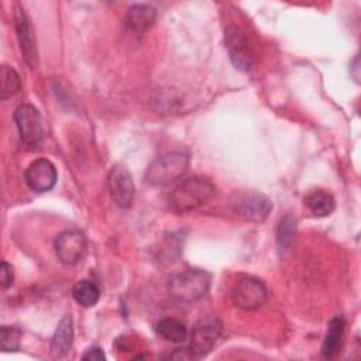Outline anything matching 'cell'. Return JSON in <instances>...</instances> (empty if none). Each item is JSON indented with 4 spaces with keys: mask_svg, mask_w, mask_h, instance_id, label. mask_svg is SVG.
<instances>
[{
    "mask_svg": "<svg viewBox=\"0 0 361 361\" xmlns=\"http://www.w3.org/2000/svg\"><path fill=\"white\" fill-rule=\"evenodd\" d=\"M214 185L202 176H192L176 185L168 196V206L176 213L192 212L214 196Z\"/></svg>",
    "mask_w": 361,
    "mask_h": 361,
    "instance_id": "obj_1",
    "label": "cell"
},
{
    "mask_svg": "<svg viewBox=\"0 0 361 361\" xmlns=\"http://www.w3.org/2000/svg\"><path fill=\"white\" fill-rule=\"evenodd\" d=\"M210 288V275L202 269H185L168 279V293L182 303H192L202 299Z\"/></svg>",
    "mask_w": 361,
    "mask_h": 361,
    "instance_id": "obj_2",
    "label": "cell"
},
{
    "mask_svg": "<svg viewBox=\"0 0 361 361\" xmlns=\"http://www.w3.org/2000/svg\"><path fill=\"white\" fill-rule=\"evenodd\" d=\"M189 157L183 152H169L154 159L145 171V182L152 186H166L185 175Z\"/></svg>",
    "mask_w": 361,
    "mask_h": 361,
    "instance_id": "obj_3",
    "label": "cell"
},
{
    "mask_svg": "<svg viewBox=\"0 0 361 361\" xmlns=\"http://www.w3.org/2000/svg\"><path fill=\"white\" fill-rule=\"evenodd\" d=\"M221 330V323L216 316H206L200 319L190 334V344L188 347L190 358L199 360L206 357L217 344Z\"/></svg>",
    "mask_w": 361,
    "mask_h": 361,
    "instance_id": "obj_4",
    "label": "cell"
},
{
    "mask_svg": "<svg viewBox=\"0 0 361 361\" xmlns=\"http://www.w3.org/2000/svg\"><path fill=\"white\" fill-rule=\"evenodd\" d=\"M233 303L244 310H255L267 300V288L255 276H241L231 289Z\"/></svg>",
    "mask_w": 361,
    "mask_h": 361,
    "instance_id": "obj_5",
    "label": "cell"
},
{
    "mask_svg": "<svg viewBox=\"0 0 361 361\" xmlns=\"http://www.w3.org/2000/svg\"><path fill=\"white\" fill-rule=\"evenodd\" d=\"M14 121L21 141L28 147H37L44 137L41 114L37 107L23 103L14 110Z\"/></svg>",
    "mask_w": 361,
    "mask_h": 361,
    "instance_id": "obj_6",
    "label": "cell"
},
{
    "mask_svg": "<svg viewBox=\"0 0 361 361\" xmlns=\"http://www.w3.org/2000/svg\"><path fill=\"white\" fill-rule=\"evenodd\" d=\"M54 250L62 264L75 265L87 251V238L80 230H66L56 237Z\"/></svg>",
    "mask_w": 361,
    "mask_h": 361,
    "instance_id": "obj_7",
    "label": "cell"
},
{
    "mask_svg": "<svg viewBox=\"0 0 361 361\" xmlns=\"http://www.w3.org/2000/svg\"><path fill=\"white\" fill-rule=\"evenodd\" d=\"M234 213L248 221H262L272 210L271 200L255 192H244L234 196L231 200Z\"/></svg>",
    "mask_w": 361,
    "mask_h": 361,
    "instance_id": "obj_8",
    "label": "cell"
},
{
    "mask_svg": "<svg viewBox=\"0 0 361 361\" xmlns=\"http://www.w3.org/2000/svg\"><path fill=\"white\" fill-rule=\"evenodd\" d=\"M107 185H109L110 196L118 207L127 209L131 206L135 189H134L131 173L124 165L116 164L110 169Z\"/></svg>",
    "mask_w": 361,
    "mask_h": 361,
    "instance_id": "obj_9",
    "label": "cell"
},
{
    "mask_svg": "<svg viewBox=\"0 0 361 361\" xmlns=\"http://www.w3.org/2000/svg\"><path fill=\"white\" fill-rule=\"evenodd\" d=\"M226 48L233 65L247 72L254 65V54L252 48L244 35V32L237 27H228L226 30Z\"/></svg>",
    "mask_w": 361,
    "mask_h": 361,
    "instance_id": "obj_10",
    "label": "cell"
},
{
    "mask_svg": "<svg viewBox=\"0 0 361 361\" xmlns=\"http://www.w3.org/2000/svg\"><path fill=\"white\" fill-rule=\"evenodd\" d=\"M14 20H16L17 39L20 44L23 58L30 68H37L38 66V49H37L35 32H34L31 21H30L27 13L24 11V8L17 7Z\"/></svg>",
    "mask_w": 361,
    "mask_h": 361,
    "instance_id": "obj_11",
    "label": "cell"
},
{
    "mask_svg": "<svg viewBox=\"0 0 361 361\" xmlns=\"http://www.w3.org/2000/svg\"><path fill=\"white\" fill-rule=\"evenodd\" d=\"M58 179V172L55 165L47 159V158H39L31 162L25 172H24V180L27 186L38 193L48 192L51 190Z\"/></svg>",
    "mask_w": 361,
    "mask_h": 361,
    "instance_id": "obj_12",
    "label": "cell"
},
{
    "mask_svg": "<svg viewBox=\"0 0 361 361\" xmlns=\"http://www.w3.org/2000/svg\"><path fill=\"white\" fill-rule=\"evenodd\" d=\"M72 341H73V322H72V316L68 313L61 319L54 333V337L51 341V357L54 360L63 358L69 353L72 347Z\"/></svg>",
    "mask_w": 361,
    "mask_h": 361,
    "instance_id": "obj_13",
    "label": "cell"
},
{
    "mask_svg": "<svg viewBox=\"0 0 361 361\" xmlns=\"http://www.w3.org/2000/svg\"><path fill=\"white\" fill-rule=\"evenodd\" d=\"M157 20V11L149 4H134L131 6L124 17L126 25L134 32L148 31Z\"/></svg>",
    "mask_w": 361,
    "mask_h": 361,
    "instance_id": "obj_14",
    "label": "cell"
},
{
    "mask_svg": "<svg viewBox=\"0 0 361 361\" xmlns=\"http://www.w3.org/2000/svg\"><path fill=\"white\" fill-rule=\"evenodd\" d=\"M345 330V320L341 316H336L330 320L327 333L322 345V355L324 358H333L338 354Z\"/></svg>",
    "mask_w": 361,
    "mask_h": 361,
    "instance_id": "obj_15",
    "label": "cell"
},
{
    "mask_svg": "<svg viewBox=\"0 0 361 361\" xmlns=\"http://www.w3.org/2000/svg\"><path fill=\"white\" fill-rule=\"evenodd\" d=\"M305 204L317 217H326L336 209L334 197L323 189H314L309 192L305 197Z\"/></svg>",
    "mask_w": 361,
    "mask_h": 361,
    "instance_id": "obj_16",
    "label": "cell"
},
{
    "mask_svg": "<svg viewBox=\"0 0 361 361\" xmlns=\"http://www.w3.org/2000/svg\"><path fill=\"white\" fill-rule=\"evenodd\" d=\"M157 333L171 343H183L189 336L186 324L173 317L161 319L157 323Z\"/></svg>",
    "mask_w": 361,
    "mask_h": 361,
    "instance_id": "obj_17",
    "label": "cell"
},
{
    "mask_svg": "<svg viewBox=\"0 0 361 361\" xmlns=\"http://www.w3.org/2000/svg\"><path fill=\"white\" fill-rule=\"evenodd\" d=\"M72 296L76 303L83 307H93L100 299L99 286L87 279H82L75 283L72 289Z\"/></svg>",
    "mask_w": 361,
    "mask_h": 361,
    "instance_id": "obj_18",
    "label": "cell"
},
{
    "mask_svg": "<svg viewBox=\"0 0 361 361\" xmlns=\"http://www.w3.org/2000/svg\"><path fill=\"white\" fill-rule=\"evenodd\" d=\"M296 233V220L290 214L283 216L276 227V244L281 251H285L290 247Z\"/></svg>",
    "mask_w": 361,
    "mask_h": 361,
    "instance_id": "obj_19",
    "label": "cell"
},
{
    "mask_svg": "<svg viewBox=\"0 0 361 361\" xmlns=\"http://www.w3.org/2000/svg\"><path fill=\"white\" fill-rule=\"evenodd\" d=\"M18 90H20L18 73L11 66L3 65L0 72V97L4 100L16 94Z\"/></svg>",
    "mask_w": 361,
    "mask_h": 361,
    "instance_id": "obj_20",
    "label": "cell"
},
{
    "mask_svg": "<svg viewBox=\"0 0 361 361\" xmlns=\"http://www.w3.org/2000/svg\"><path fill=\"white\" fill-rule=\"evenodd\" d=\"M21 330L14 326H1L0 344L4 351H16L20 347Z\"/></svg>",
    "mask_w": 361,
    "mask_h": 361,
    "instance_id": "obj_21",
    "label": "cell"
},
{
    "mask_svg": "<svg viewBox=\"0 0 361 361\" xmlns=\"http://www.w3.org/2000/svg\"><path fill=\"white\" fill-rule=\"evenodd\" d=\"M0 281H1V289L3 290H7L13 285V281H14L13 267L6 261H3L1 267H0Z\"/></svg>",
    "mask_w": 361,
    "mask_h": 361,
    "instance_id": "obj_22",
    "label": "cell"
},
{
    "mask_svg": "<svg viewBox=\"0 0 361 361\" xmlns=\"http://www.w3.org/2000/svg\"><path fill=\"white\" fill-rule=\"evenodd\" d=\"M82 360H85V361H103V360H106V355L102 351V348L92 347V348L86 350V353L82 355Z\"/></svg>",
    "mask_w": 361,
    "mask_h": 361,
    "instance_id": "obj_23",
    "label": "cell"
}]
</instances>
